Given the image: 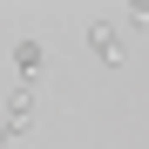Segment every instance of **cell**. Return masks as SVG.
Wrapping results in <instances>:
<instances>
[{
    "mask_svg": "<svg viewBox=\"0 0 149 149\" xmlns=\"http://www.w3.org/2000/svg\"><path fill=\"white\" fill-rule=\"evenodd\" d=\"M7 142H14V136H7V129H0V149H7Z\"/></svg>",
    "mask_w": 149,
    "mask_h": 149,
    "instance_id": "cell-4",
    "label": "cell"
},
{
    "mask_svg": "<svg viewBox=\"0 0 149 149\" xmlns=\"http://www.w3.org/2000/svg\"><path fill=\"white\" fill-rule=\"evenodd\" d=\"M0 129H7V136H27L34 129V88L27 81H14L7 95H0Z\"/></svg>",
    "mask_w": 149,
    "mask_h": 149,
    "instance_id": "cell-1",
    "label": "cell"
},
{
    "mask_svg": "<svg viewBox=\"0 0 149 149\" xmlns=\"http://www.w3.org/2000/svg\"><path fill=\"white\" fill-rule=\"evenodd\" d=\"M88 54L102 61V68H122V61H129V41H122L115 20H88Z\"/></svg>",
    "mask_w": 149,
    "mask_h": 149,
    "instance_id": "cell-2",
    "label": "cell"
},
{
    "mask_svg": "<svg viewBox=\"0 0 149 149\" xmlns=\"http://www.w3.org/2000/svg\"><path fill=\"white\" fill-rule=\"evenodd\" d=\"M14 68H20V81H27V88H34V81H41V74H47V47H41L34 34H20V41H14Z\"/></svg>",
    "mask_w": 149,
    "mask_h": 149,
    "instance_id": "cell-3",
    "label": "cell"
}]
</instances>
